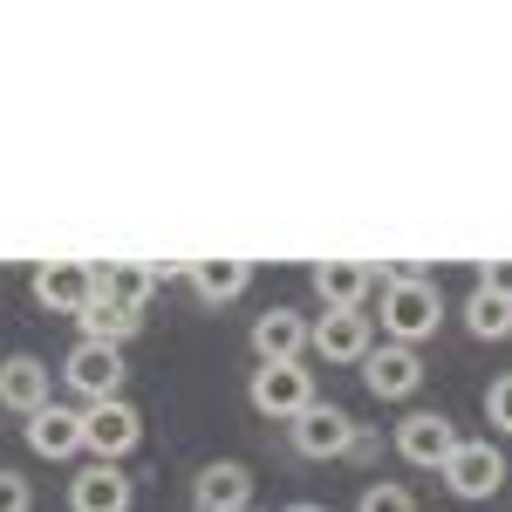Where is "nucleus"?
<instances>
[{
    "label": "nucleus",
    "instance_id": "obj_10",
    "mask_svg": "<svg viewBox=\"0 0 512 512\" xmlns=\"http://www.w3.org/2000/svg\"><path fill=\"white\" fill-rule=\"evenodd\" d=\"M28 287H35V301L48 308V315L76 321L82 308H89V294H96V267H89V260H41Z\"/></svg>",
    "mask_w": 512,
    "mask_h": 512
},
{
    "label": "nucleus",
    "instance_id": "obj_5",
    "mask_svg": "<svg viewBox=\"0 0 512 512\" xmlns=\"http://www.w3.org/2000/svg\"><path fill=\"white\" fill-rule=\"evenodd\" d=\"M308 349L321 362H362V355L376 349V315L369 308H321L308 321Z\"/></svg>",
    "mask_w": 512,
    "mask_h": 512
},
{
    "label": "nucleus",
    "instance_id": "obj_22",
    "mask_svg": "<svg viewBox=\"0 0 512 512\" xmlns=\"http://www.w3.org/2000/svg\"><path fill=\"white\" fill-rule=\"evenodd\" d=\"M0 512H35V485L14 465H0Z\"/></svg>",
    "mask_w": 512,
    "mask_h": 512
},
{
    "label": "nucleus",
    "instance_id": "obj_3",
    "mask_svg": "<svg viewBox=\"0 0 512 512\" xmlns=\"http://www.w3.org/2000/svg\"><path fill=\"white\" fill-rule=\"evenodd\" d=\"M246 403L274 424H294L308 403H315V369L308 362H260L253 383H246Z\"/></svg>",
    "mask_w": 512,
    "mask_h": 512
},
{
    "label": "nucleus",
    "instance_id": "obj_16",
    "mask_svg": "<svg viewBox=\"0 0 512 512\" xmlns=\"http://www.w3.org/2000/svg\"><path fill=\"white\" fill-rule=\"evenodd\" d=\"M253 355H260V362H301V355H308V315H301V308H267V315H253Z\"/></svg>",
    "mask_w": 512,
    "mask_h": 512
},
{
    "label": "nucleus",
    "instance_id": "obj_14",
    "mask_svg": "<svg viewBox=\"0 0 512 512\" xmlns=\"http://www.w3.org/2000/svg\"><path fill=\"white\" fill-rule=\"evenodd\" d=\"M137 506V485L123 465H82L69 478V512H130Z\"/></svg>",
    "mask_w": 512,
    "mask_h": 512
},
{
    "label": "nucleus",
    "instance_id": "obj_15",
    "mask_svg": "<svg viewBox=\"0 0 512 512\" xmlns=\"http://www.w3.org/2000/svg\"><path fill=\"white\" fill-rule=\"evenodd\" d=\"M21 437H28L35 458H76L82 451V410H69V403H41L35 417L21 424Z\"/></svg>",
    "mask_w": 512,
    "mask_h": 512
},
{
    "label": "nucleus",
    "instance_id": "obj_27",
    "mask_svg": "<svg viewBox=\"0 0 512 512\" xmlns=\"http://www.w3.org/2000/svg\"><path fill=\"white\" fill-rule=\"evenodd\" d=\"M253 512H260V506H253Z\"/></svg>",
    "mask_w": 512,
    "mask_h": 512
},
{
    "label": "nucleus",
    "instance_id": "obj_21",
    "mask_svg": "<svg viewBox=\"0 0 512 512\" xmlns=\"http://www.w3.org/2000/svg\"><path fill=\"white\" fill-rule=\"evenodd\" d=\"M355 512H417V492L396 485V478H369L362 499H355Z\"/></svg>",
    "mask_w": 512,
    "mask_h": 512
},
{
    "label": "nucleus",
    "instance_id": "obj_12",
    "mask_svg": "<svg viewBox=\"0 0 512 512\" xmlns=\"http://www.w3.org/2000/svg\"><path fill=\"white\" fill-rule=\"evenodd\" d=\"M192 512H253V472L239 458H212L192 478Z\"/></svg>",
    "mask_w": 512,
    "mask_h": 512
},
{
    "label": "nucleus",
    "instance_id": "obj_6",
    "mask_svg": "<svg viewBox=\"0 0 512 512\" xmlns=\"http://www.w3.org/2000/svg\"><path fill=\"white\" fill-rule=\"evenodd\" d=\"M390 444H396L403 465H417V472H444V458L458 451V424H451L444 410H410V417L390 431Z\"/></svg>",
    "mask_w": 512,
    "mask_h": 512
},
{
    "label": "nucleus",
    "instance_id": "obj_7",
    "mask_svg": "<svg viewBox=\"0 0 512 512\" xmlns=\"http://www.w3.org/2000/svg\"><path fill=\"white\" fill-rule=\"evenodd\" d=\"M362 390L376 396V403H410V396L424 390V355L403 349V342H376V349L362 355Z\"/></svg>",
    "mask_w": 512,
    "mask_h": 512
},
{
    "label": "nucleus",
    "instance_id": "obj_18",
    "mask_svg": "<svg viewBox=\"0 0 512 512\" xmlns=\"http://www.w3.org/2000/svg\"><path fill=\"white\" fill-rule=\"evenodd\" d=\"M82 342H103V349H123V342H137V328H144V315H130V308H117L110 294H89V308L76 315Z\"/></svg>",
    "mask_w": 512,
    "mask_h": 512
},
{
    "label": "nucleus",
    "instance_id": "obj_17",
    "mask_svg": "<svg viewBox=\"0 0 512 512\" xmlns=\"http://www.w3.org/2000/svg\"><path fill=\"white\" fill-rule=\"evenodd\" d=\"M185 280H192V294L205 308H226V301H239L253 287V260H192Z\"/></svg>",
    "mask_w": 512,
    "mask_h": 512
},
{
    "label": "nucleus",
    "instance_id": "obj_13",
    "mask_svg": "<svg viewBox=\"0 0 512 512\" xmlns=\"http://www.w3.org/2000/svg\"><path fill=\"white\" fill-rule=\"evenodd\" d=\"M41 403H55V369H48L41 355H7V362H0V410L35 417Z\"/></svg>",
    "mask_w": 512,
    "mask_h": 512
},
{
    "label": "nucleus",
    "instance_id": "obj_25",
    "mask_svg": "<svg viewBox=\"0 0 512 512\" xmlns=\"http://www.w3.org/2000/svg\"><path fill=\"white\" fill-rule=\"evenodd\" d=\"M478 287L499 294V301H512V260H485V267H478Z\"/></svg>",
    "mask_w": 512,
    "mask_h": 512
},
{
    "label": "nucleus",
    "instance_id": "obj_4",
    "mask_svg": "<svg viewBox=\"0 0 512 512\" xmlns=\"http://www.w3.org/2000/svg\"><path fill=\"white\" fill-rule=\"evenodd\" d=\"M444 492L451 499H465V506H478V499H492L499 485H506V451L492 444V437H458V451L444 458Z\"/></svg>",
    "mask_w": 512,
    "mask_h": 512
},
{
    "label": "nucleus",
    "instance_id": "obj_23",
    "mask_svg": "<svg viewBox=\"0 0 512 512\" xmlns=\"http://www.w3.org/2000/svg\"><path fill=\"white\" fill-rule=\"evenodd\" d=\"M485 424L512 437V376H499V383L485 390Z\"/></svg>",
    "mask_w": 512,
    "mask_h": 512
},
{
    "label": "nucleus",
    "instance_id": "obj_19",
    "mask_svg": "<svg viewBox=\"0 0 512 512\" xmlns=\"http://www.w3.org/2000/svg\"><path fill=\"white\" fill-rule=\"evenodd\" d=\"M96 294H110L117 308H130V315H144L151 308V294H158V274L151 267H96Z\"/></svg>",
    "mask_w": 512,
    "mask_h": 512
},
{
    "label": "nucleus",
    "instance_id": "obj_24",
    "mask_svg": "<svg viewBox=\"0 0 512 512\" xmlns=\"http://www.w3.org/2000/svg\"><path fill=\"white\" fill-rule=\"evenodd\" d=\"M383 458V431L376 424H355V437H349V465H376Z\"/></svg>",
    "mask_w": 512,
    "mask_h": 512
},
{
    "label": "nucleus",
    "instance_id": "obj_9",
    "mask_svg": "<svg viewBox=\"0 0 512 512\" xmlns=\"http://www.w3.org/2000/svg\"><path fill=\"white\" fill-rule=\"evenodd\" d=\"M287 437H294V451L301 458H315V465H328V458H349V437H355V417L342 410V403H308L294 424H287Z\"/></svg>",
    "mask_w": 512,
    "mask_h": 512
},
{
    "label": "nucleus",
    "instance_id": "obj_1",
    "mask_svg": "<svg viewBox=\"0 0 512 512\" xmlns=\"http://www.w3.org/2000/svg\"><path fill=\"white\" fill-rule=\"evenodd\" d=\"M437 321H444V287H437L417 260L383 267V342L417 349V342H431V335H437Z\"/></svg>",
    "mask_w": 512,
    "mask_h": 512
},
{
    "label": "nucleus",
    "instance_id": "obj_2",
    "mask_svg": "<svg viewBox=\"0 0 512 512\" xmlns=\"http://www.w3.org/2000/svg\"><path fill=\"white\" fill-rule=\"evenodd\" d=\"M137 444H144V410L130 396L82 403V451H96V465H123Z\"/></svg>",
    "mask_w": 512,
    "mask_h": 512
},
{
    "label": "nucleus",
    "instance_id": "obj_11",
    "mask_svg": "<svg viewBox=\"0 0 512 512\" xmlns=\"http://www.w3.org/2000/svg\"><path fill=\"white\" fill-rule=\"evenodd\" d=\"M376 280H383V267H369V260H315L308 267V287L321 308H369Z\"/></svg>",
    "mask_w": 512,
    "mask_h": 512
},
{
    "label": "nucleus",
    "instance_id": "obj_26",
    "mask_svg": "<svg viewBox=\"0 0 512 512\" xmlns=\"http://www.w3.org/2000/svg\"><path fill=\"white\" fill-rule=\"evenodd\" d=\"M287 512H328V506H315V499H294V506H287Z\"/></svg>",
    "mask_w": 512,
    "mask_h": 512
},
{
    "label": "nucleus",
    "instance_id": "obj_8",
    "mask_svg": "<svg viewBox=\"0 0 512 512\" xmlns=\"http://www.w3.org/2000/svg\"><path fill=\"white\" fill-rule=\"evenodd\" d=\"M123 349H103V342H76V349L62 355V383L82 396V403H110L123 396Z\"/></svg>",
    "mask_w": 512,
    "mask_h": 512
},
{
    "label": "nucleus",
    "instance_id": "obj_20",
    "mask_svg": "<svg viewBox=\"0 0 512 512\" xmlns=\"http://www.w3.org/2000/svg\"><path fill=\"white\" fill-rule=\"evenodd\" d=\"M465 328H472L478 342H506V335H512V301L472 287V301H465Z\"/></svg>",
    "mask_w": 512,
    "mask_h": 512
}]
</instances>
